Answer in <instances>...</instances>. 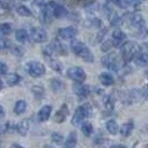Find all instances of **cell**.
I'll list each match as a JSON object with an SVG mask.
<instances>
[{"label": "cell", "instance_id": "4", "mask_svg": "<svg viewBox=\"0 0 148 148\" xmlns=\"http://www.w3.org/2000/svg\"><path fill=\"white\" fill-rule=\"evenodd\" d=\"M101 64H103V66L105 68H107L108 70H111L114 73H118L119 70H120V68H121L118 57L114 52H110V53L104 56L101 58Z\"/></svg>", "mask_w": 148, "mask_h": 148}, {"label": "cell", "instance_id": "44", "mask_svg": "<svg viewBox=\"0 0 148 148\" xmlns=\"http://www.w3.org/2000/svg\"><path fill=\"white\" fill-rule=\"evenodd\" d=\"M62 1H68V0H62Z\"/></svg>", "mask_w": 148, "mask_h": 148}, {"label": "cell", "instance_id": "11", "mask_svg": "<svg viewBox=\"0 0 148 148\" xmlns=\"http://www.w3.org/2000/svg\"><path fill=\"white\" fill-rule=\"evenodd\" d=\"M56 2L50 1L48 3L44 5L42 8V19L45 21H49L51 18H53V7H55Z\"/></svg>", "mask_w": 148, "mask_h": 148}, {"label": "cell", "instance_id": "42", "mask_svg": "<svg viewBox=\"0 0 148 148\" xmlns=\"http://www.w3.org/2000/svg\"><path fill=\"white\" fill-rule=\"evenodd\" d=\"M5 117V108H3V106H1V119H3Z\"/></svg>", "mask_w": 148, "mask_h": 148}, {"label": "cell", "instance_id": "10", "mask_svg": "<svg viewBox=\"0 0 148 148\" xmlns=\"http://www.w3.org/2000/svg\"><path fill=\"white\" fill-rule=\"evenodd\" d=\"M77 35V29L75 27H65L58 30V36L64 40H71Z\"/></svg>", "mask_w": 148, "mask_h": 148}, {"label": "cell", "instance_id": "28", "mask_svg": "<svg viewBox=\"0 0 148 148\" xmlns=\"http://www.w3.org/2000/svg\"><path fill=\"white\" fill-rule=\"evenodd\" d=\"M64 108V107H62ZM62 108H60L59 110L57 111L56 114H55V116H53V119H55V121L56 123H58V124H60V123H64L65 121V119H66L67 117V112H68V110H62Z\"/></svg>", "mask_w": 148, "mask_h": 148}, {"label": "cell", "instance_id": "38", "mask_svg": "<svg viewBox=\"0 0 148 148\" xmlns=\"http://www.w3.org/2000/svg\"><path fill=\"white\" fill-rule=\"evenodd\" d=\"M11 51H12V53H14V55H16V56H19V57H20L22 53H23V49H22L21 47H18V46H14V47H12V50H11Z\"/></svg>", "mask_w": 148, "mask_h": 148}, {"label": "cell", "instance_id": "36", "mask_svg": "<svg viewBox=\"0 0 148 148\" xmlns=\"http://www.w3.org/2000/svg\"><path fill=\"white\" fill-rule=\"evenodd\" d=\"M14 5V0H1V6L3 9H8L10 10Z\"/></svg>", "mask_w": 148, "mask_h": 148}, {"label": "cell", "instance_id": "29", "mask_svg": "<svg viewBox=\"0 0 148 148\" xmlns=\"http://www.w3.org/2000/svg\"><path fill=\"white\" fill-rule=\"evenodd\" d=\"M0 31H1V36L2 37H6L8 35H10V32L12 31V25L10 22H3L1 25Z\"/></svg>", "mask_w": 148, "mask_h": 148}, {"label": "cell", "instance_id": "1", "mask_svg": "<svg viewBox=\"0 0 148 148\" xmlns=\"http://www.w3.org/2000/svg\"><path fill=\"white\" fill-rule=\"evenodd\" d=\"M92 116V107L89 104H84L80 107H78L74 114V117L71 119V124L74 126H82L87 118H90Z\"/></svg>", "mask_w": 148, "mask_h": 148}, {"label": "cell", "instance_id": "5", "mask_svg": "<svg viewBox=\"0 0 148 148\" xmlns=\"http://www.w3.org/2000/svg\"><path fill=\"white\" fill-rule=\"evenodd\" d=\"M26 71L34 78L41 77L46 73V67L44 64L39 62V61H29L26 65Z\"/></svg>", "mask_w": 148, "mask_h": 148}, {"label": "cell", "instance_id": "14", "mask_svg": "<svg viewBox=\"0 0 148 148\" xmlns=\"http://www.w3.org/2000/svg\"><path fill=\"white\" fill-rule=\"evenodd\" d=\"M134 127H135V125H134L133 120H128L127 123L121 125V127L119 128V132H120L123 137H129L133 133Z\"/></svg>", "mask_w": 148, "mask_h": 148}, {"label": "cell", "instance_id": "43", "mask_svg": "<svg viewBox=\"0 0 148 148\" xmlns=\"http://www.w3.org/2000/svg\"><path fill=\"white\" fill-rule=\"evenodd\" d=\"M110 1H112L114 3H116V1H117V0H110Z\"/></svg>", "mask_w": 148, "mask_h": 148}, {"label": "cell", "instance_id": "26", "mask_svg": "<svg viewBox=\"0 0 148 148\" xmlns=\"http://www.w3.org/2000/svg\"><path fill=\"white\" fill-rule=\"evenodd\" d=\"M77 145V134L73 132L68 135V138L66 139L65 143V147L67 148H74Z\"/></svg>", "mask_w": 148, "mask_h": 148}, {"label": "cell", "instance_id": "15", "mask_svg": "<svg viewBox=\"0 0 148 148\" xmlns=\"http://www.w3.org/2000/svg\"><path fill=\"white\" fill-rule=\"evenodd\" d=\"M50 46H51L52 50L55 51V53H57V55H64V56H66L67 53H68L67 47L61 41H59V40H53V42Z\"/></svg>", "mask_w": 148, "mask_h": 148}, {"label": "cell", "instance_id": "37", "mask_svg": "<svg viewBox=\"0 0 148 148\" xmlns=\"http://www.w3.org/2000/svg\"><path fill=\"white\" fill-rule=\"evenodd\" d=\"M112 46H114V44H112L111 40H106V41H104L103 45H101V50H103V51H107V50L110 49Z\"/></svg>", "mask_w": 148, "mask_h": 148}, {"label": "cell", "instance_id": "17", "mask_svg": "<svg viewBox=\"0 0 148 148\" xmlns=\"http://www.w3.org/2000/svg\"><path fill=\"white\" fill-rule=\"evenodd\" d=\"M5 77V76H3ZM5 80L6 82L8 84V86H10V87H14L16 85H18L20 80H21V77H20V75L16 74V73H9V74L5 77Z\"/></svg>", "mask_w": 148, "mask_h": 148}, {"label": "cell", "instance_id": "39", "mask_svg": "<svg viewBox=\"0 0 148 148\" xmlns=\"http://www.w3.org/2000/svg\"><path fill=\"white\" fill-rule=\"evenodd\" d=\"M9 46H10V42L2 37L1 41H0V47H1V49H2V50H5L6 48H9Z\"/></svg>", "mask_w": 148, "mask_h": 148}, {"label": "cell", "instance_id": "35", "mask_svg": "<svg viewBox=\"0 0 148 148\" xmlns=\"http://www.w3.org/2000/svg\"><path fill=\"white\" fill-rule=\"evenodd\" d=\"M50 85H51V88L53 90H60V89L64 88V84L58 80V79H53V80H50Z\"/></svg>", "mask_w": 148, "mask_h": 148}, {"label": "cell", "instance_id": "20", "mask_svg": "<svg viewBox=\"0 0 148 148\" xmlns=\"http://www.w3.org/2000/svg\"><path fill=\"white\" fill-rule=\"evenodd\" d=\"M16 40L18 42H21V44H25L29 40V34L27 32V30L25 29H18L15 34Z\"/></svg>", "mask_w": 148, "mask_h": 148}, {"label": "cell", "instance_id": "31", "mask_svg": "<svg viewBox=\"0 0 148 148\" xmlns=\"http://www.w3.org/2000/svg\"><path fill=\"white\" fill-rule=\"evenodd\" d=\"M82 133L85 136L89 137L91 134L94 133V127H92V125L90 123H84L82 125Z\"/></svg>", "mask_w": 148, "mask_h": 148}, {"label": "cell", "instance_id": "30", "mask_svg": "<svg viewBox=\"0 0 148 148\" xmlns=\"http://www.w3.org/2000/svg\"><path fill=\"white\" fill-rule=\"evenodd\" d=\"M14 130H17V125H15L12 121H7L6 124L2 125V133L11 134L14 133Z\"/></svg>", "mask_w": 148, "mask_h": 148}, {"label": "cell", "instance_id": "3", "mask_svg": "<svg viewBox=\"0 0 148 148\" xmlns=\"http://www.w3.org/2000/svg\"><path fill=\"white\" fill-rule=\"evenodd\" d=\"M139 50H140V47L136 42H133V41L126 42L121 47V57L125 62H129L134 58L137 57V55L139 53Z\"/></svg>", "mask_w": 148, "mask_h": 148}, {"label": "cell", "instance_id": "40", "mask_svg": "<svg viewBox=\"0 0 148 148\" xmlns=\"http://www.w3.org/2000/svg\"><path fill=\"white\" fill-rule=\"evenodd\" d=\"M7 70H8L7 65L2 61V62H1V75H2V76H5V75L7 74Z\"/></svg>", "mask_w": 148, "mask_h": 148}, {"label": "cell", "instance_id": "9", "mask_svg": "<svg viewBox=\"0 0 148 148\" xmlns=\"http://www.w3.org/2000/svg\"><path fill=\"white\" fill-rule=\"evenodd\" d=\"M130 26L137 30H141L145 27V19L140 14H133L129 18Z\"/></svg>", "mask_w": 148, "mask_h": 148}, {"label": "cell", "instance_id": "41", "mask_svg": "<svg viewBox=\"0 0 148 148\" xmlns=\"http://www.w3.org/2000/svg\"><path fill=\"white\" fill-rule=\"evenodd\" d=\"M34 3L37 6H44L45 0H34Z\"/></svg>", "mask_w": 148, "mask_h": 148}, {"label": "cell", "instance_id": "45", "mask_svg": "<svg viewBox=\"0 0 148 148\" xmlns=\"http://www.w3.org/2000/svg\"><path fill=\"white\" fill-rule=\"evenodd\" d=\"M147 75H148V73H147Z\"/></svg>", "mask_w": 148, "mask_h": 148}, {"label": "cell", "instance_id": "12", "mask_svg": "<svg viewBox=\"0 0 148 148\" xmlns=\"http://www.w3.org/2000/svg\"><path fill=\"white\" fill-rule=\"evenodd\" d=\"M52 112V107L49 106V105H46L44 106L40 110L38 111V115H37V118L38 121L40 123H44V121H47L48 119L50 118V115Z\"/></svg>", "mask_w": 148, "mask_h": 148}, {"label": "cell", "instance_id": "13", "mask_svg": "<svg viewBox=\"0 0 148 148\" xmlns=\"http://www.w3.org/2000/svg\"><path fill=\"white\" fill-rule=\"evenodd\" d=\"M74 91L78 97H87L90 94V87L88 85H82V82H77L74 86Z\"/></svg>", "mask_w": 148, "mask_h": 148}, {"label": "cell", "instance_id": "18", "mask_svg": "<svg viewBox=\"0 0 148 148\" xmlns=\"http://www.w3.org/2000/svg\"><path fill=\"white\" fill-rule=\"evenodd\" d=\"M68 15V10L65 6L60 5V3H56L55 7H53V17L55 18H65Z\"/></svg>", "mask_w": 148, "mask_h": 148}, {"label": "cell", "instance_id": "25", "mask_svg": "<svg viewBox=\"0 0 148 148\" xmlns=\"http://www.w3.org/2000/svg\"><path fill=\"white\" fill-rule=\"evenodd\" d=\"M46 58H47L48 62H49V65L51 66V68L53 69V70H56V71H58V73H61V71H62L64 66H62V65H61L57 59H55V58H53V56L46 57Z\"/></svg>", "mask_w": 148, "mask_h": 148}, {"label": "cell", "instance_id": "23", "mask_svg": "<svg viewBox=\"0 0 148 148\" xmlns=\"http://www.w3.org/2000/svg\"><path fill=\"white\" fill-rule=\"evenodd\" d=\"M140 1L141 0H117L116 5L120 8H129L137 6L138 3H140Z\"/></svg>", "mask_w": 148, "mask_h": 148}, {"label": "cell", "instance_id": "8", "mask_svg": "<svg viewBox=\"0 0 148 148\" xmlns=\"http://www.w3.org/2000/svg\"><path fill=\"white\" fill-rule=\"evenodd\" d=\"M126 34L120 29H116L111 35V41L114 44V47H123L126 44Z\"/></svg>", "mask_w": 148, "mask_h": 148}, {"label": "cell", "instance_id": "6", "mask_svg": "<svg viewBox=\"0 0 148 148\" xmlns=\"http://www.w3.org/2000/svg\"><path fill=\"white\" fill-rule=\"evenodd\" d=\"M67 77L76 82H84L86 80V73L80 67H71L67 70Z\"/></svg>", "mask_w": 148, "mask_h": 148}, {"label": "cell", "instance_id": "22", "mask_svg": "<svg viewBox=\"0 0 148 148\" xmlns=\"http://www.w3.org/2000/svg\"><path fill=\"white\" fill-rule=\"evenodd\" d=\"M106 129L108 130V133L110 134V135H116V134L119 132V127H118L117 121L114 120V119L108 120V121L106 123Z\"/></svg>", "mask_w": 148, "mask_h": 148}, {"label": "cell", "instance_id": "7", "mask_svg": "<svg viewBox=\"0 0 148 148\" xmlns=\"http://www.w3.org/2000/svg\"><path fill=\"white\" fill-rule=\"evenodd\" d=\"M30 38L32 41L41 44V42H45L48 40V34L44 28L36 27V28H32L30 30Z\"/></svg>", "mask_w": 148, "mask_h": 148}, {"label": "cell", "instance_id": "2", "mask_svg": "<svg viewBox=\"0 0 148 148\" xmlns=\"http://www.w3.org/2000/svg\"><path fill=\"white\" fill-rule=\"evenodd\" d=\"M71 50L77 57L82 58L86 62H92L94 61V55H92L91 50L82 41H77V40L73 41Z\"/></svg>", "mask_w": 148, "mask_h": 148}, {"label": "cell", "instance_id": "34", "mask_svg": "<svg viewBox=\"0 0 148 148\" xmlns=\"http://www.w3.org/2000/svg\"><path fill=\"white\" fill-rule=\"evenodd\" d=\"M51 140H52V143H55V144H57V145H61L62 141H64V136L58 133H53V134H51Z\"/></svg>", "mask_w": 148, "mask_h": 148}, {"label": "cell", "instance_id": "32", "mask_svg": "<svg viewBox=\"0 0 148 148\" xmlns=\"http://www.w3.org/2000/svg\"><path fill=\"white\" fill-rule=\"evenodd\" d=\"M103 103H104L105 108H106L107 110H112V108H114V99H112V97H111L110 95L105 96Z\"/></svg>", "mask_w": 148, "mask_h": 148}, {"label": "cell", "instance_id": "24", "mask_svg": "<svg viewBox=\"0 0 148 148\" xmlns=\"http://www.w3.org/2000/svg\"><path fill=\"white\" fill-rule=\"evenodd\" d=\"M16 11H17L18 15L21 16V17H31L32 16L31 10L27 6H25V5H18L16 7Z\"/></svg>", "mask_w": 148, "mask_h": 148}, {"label": "cell", "instance_id": "21", "mask_svg": "<svg viewBox=\"0 0 148 148\" xmlns=\"http://www.w3.org/2000/svg\"><path fill=\"white\" fill-rule=\"evenodd\" d=\"M135 62L139 67H148V53L146 52L138 53L137 57L135 58Z\"/></svg>", "mask_w": 148, "mask_h": 148}, {"label": "cell", "instance_id": "33", "mask_svg": "<svg viewBox=\"0 0 148 148\" xmlns=\"http://www.w3.org/2000/svg\"><path fill=\"white\" fill-rule=\"evenodd\" d=\"M32 92H34L35 97H37L39 99L45 96V90L41 86H34L32 87Z\"/></svg>", "mask_w": 148, "mask_h": 148}, {"label": "cell", "instance_id": "19", "mask_svg": "<svg viewBox=\"0 0 148 148\" xmlns=\"http://www.w3.org/2000/svg\"><path fill=\"white\" fill-rule=\"evenodd\" d=\"M99 80L101 82V85L105 86V87L111 86L114 84V82H115L114 77L109 73H101V74L99 75Z\"/></svg>", "mask_w": 148, "mask_h": 148}, {"label": "cell", "instance_id": "16", "mask_svg": "<svg viewBox=\"0 0 148 148\" xmlns=\"http://www.w3.org/2000/svg\"><path fill=\"white\" fill-rule=\"evenodd\" d=\"M30 127H31V125H30L29 119H23L19 124H17V132L21 136H26L27 134L29 133Z\"/></svg>", "mask_w": 148, "mask_h": 148}, {"label": "cell", "instance_id": "27", "mask_svg": "<svg viewBox=\"0 0 148 148\" xmlns=\"http://www.w3.org/2000/svg\"><path fill=\"white\" fill-rule=\"evenodd\" d=\"M26 109H27V103L25 100H18L14 107V111L16 115H21L26 111Z\"/></svg>", "mask_w": 148, "mask_h": 148}]
</instances>
